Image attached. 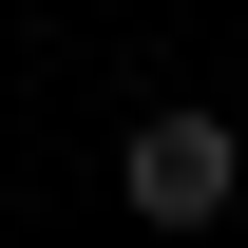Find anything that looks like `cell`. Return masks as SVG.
<instances>
[{
  "instance_id": "obj_1",
  "label": "cell",
  "mask_w": 248,
  "mask_h": 248,
  "mask_svg": "<svg viewBox=\"0 0 248 248\" xmlns=\"http://www.w3.org/2000/svg\"><path fill=\"white\" fill-rule=\"evenodd\" d=\"M115 191H134V229H210L229 191H248V134L229 115H134L115 134Z\"/></svg>"
}]
</instances>
